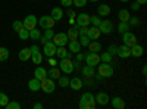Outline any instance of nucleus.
I'll return each instance as SVG.
<instances>
[{
  "mask_svg": "<svg viewBox=\"0 0 147 109\" xmlns=\"http://www.w3.org/2000/svg\"><path fill=\"white\" fill-rule=\"evenodd\" d=\"M99 74L103 77V78H109L113 75V66L112 64H107V62H103V64H99Z\"/></svg>",
  "mask_w": 147,
  "mask_h": 109,
  "instance_id": "obj_3",
  "label": "nucleus"
},
{
  "mask_svg": "<svg viewBox=\"0 0 147 109\" xmlns=\"http://www.w3.org/2000/svg\"><path fill=\"white\" fill-rule=\"evenodd\" d=\"M122 41H124V44L128 46V47H132V46H136V44L138 43L136 34H132V32H129V31H127V32L122 34Z\"/></svg>",
  "mask_w": 147,
  "mask_h": 109,
  "instance_id": "obj_5",
  "label": "nucleus"
},
{
  "mask_svg": "<svg viewBox=\"0 0 147 109\" xmlns=\"http://www.w3.org/2000/svg\"><path fill=\"white\" fill-rule=\"evenodd\" d=\"M82 86H84V81H82L80 77H74V78L69 80V87H71L72 90H81Z\"/></svg>",
  "mask_w": 147,
  "mask_h": 109,
  "instance_id": "obj_14",
  "label": "nucleus"
},
{
  "mask_svg": "<svg viewBox=\"0 0 147 109\" xmlns=\"http://www.w3.org/2000/svg\"><path fill=\"white\" fill-rule=\"evenodd\" d=\"M68 40H78V25H71L68 30Z\"/></svg>",
  "mask_w": 147,
  "mask_h": 109,
  "instance_id": "obj_18",
  "label": "nucleus"
},
{
  "mask_svg": "<svg viewBox=\"0 0 147 109\" xmlns=\"http://www.w3.org/2000/svg\"><path fill=\"white\" fill-rule=\"evenodd\" d=\"M116 50H118V46H115V44H110V46H109V49H107V52L112 55V56L116 55Z\"/></svg>",
  "mask_w": 147,
  "mask_h": 109,
  "instance_id": "obj_48",
  "label": "nucleus"
},
{
  "mask_svg": "<svg viewBox=\"0 0 147 109\" xmlns=\"http://www.w3.org/2000/svg\"><path fill=\"white\" fill-rule=\"evenodd\" d=\"M99 30H100V32L102 34H110L113 31V24H112V21H109V19H102V22H100V25H99Z\"/></svg>",
  "mask_w": 147,
  "mask_h": 109,
  "instance_id": "obj_11",
  "label": "nucleus"
},
{
  "mask_svg": "<svg viewBox=\"0 0 147 109\" xmlns=\"http://www.w3.org/2000/svg\"><path fill=\"white\" fill-rule=\"evenodd\" d=\"M90 19L91 16L88 14H80L75 16V24L78 27H90Z\"/></svg>",
  "mask_w": 147,
  "mask_h": 109,
  "instance_id": "obj_9",
  "label": "nucleus"
},
{
  "mask_svg": "<svg viewBox=\"0 0 147 109\" xmlns=\"http://www.w3.org/2000/svg\"><path fill=\"white\" fill-rule=\"evenodd\" d=\"M40 86H41V81L37 80L35 77L28 81V89H30L31 91H38V90H40Z\"/></svg>",
  "mask_w": 147,
  "mask_h": 109,
  "instance_id": "obj_20",
  "label": "nucleus"
},
{
  "mask_svg": "<svg viewBox=\"0 0 147 109\" xmlns=\"http://www.w3.org/2000/svg\"><path fill=\"white\" fill-rule=\"evenodd\" d=\"M87 47H88V50H90V52H96V53L102 52V44H100L99 41H96V40H94V41H90Z\"/></svg>",
  "mask_w": 147,
  "mask_h": 109,
  "instance_id": "obj_26",
  "label": "nucleus"
},
{
  "mask_svg": "<svg viewBox=\"0 0 147 109\" xmlns=\"http://www.w3.org/2000/svg\"><path fill=\"white\" fill-rule=\"evenodd\" d=\"M121 2H122V3H128V2H129V0H121Z\"/></svg>",
  "mask_w": 147,
  "mask_h": 109,
  "instance_id": "obj_59",
  "label": "nucleus"
},
{
  "mask_svg": "<svg viewBox=\"0 0 147 109\" xmlns=\"http://www.w3.org/2000/svg\"><path fill=\"white\" fill-rule=\"evenodd\" d=\"M59 64V69L60 72H63V74H72V71H74V64H72V60L69 58H62L60 59V62Z\"/></svg>",
  "mask_w": 147,
  "mask_h": 109,
  "instance_id": "obj_1",
  "label": "nucleus"
},
{
  "mask_svg": "<svg viewBox=\"0 0 147 109\" xmlns=\"http://www.w3.org/2000/svg\"><path fill=\"white\" fill-rule=\"evenodd\" d=\"M57 84H59V87H68L69 86V78L68 75H60L57 78Z\"/></svg>",
  "mask_w": 147,
  "mask_h": 109,
  "instance_id": "obj_31",
  "label": "nucleus"
},
{
  "mask_svg": "<svg viewBox=\"0 0 147 109\" xmlns=\"http://www.w3.org/2000/svg\"><path fill=\"white\" fill-rule=\"evenodd\" d=\"M37 22H38V19H37L34 15H28V16H25V19L22 21V25H24V28H27L30 31V30L37 27Z\"/></svg>",
  "mask_w": 147,
  "mask_h": 109,
  "instance_id": "obj_10",
  "label": "nucleus"
},
{
  "mask_svg": "<svg viewBox=\"0 0 147 109\" xmlns=\"http://www.w3.org/2000/svg\"><path fill=\"white\" fill-rule=\"evenodd\" d=\"M31 58H32V64H35V65H40V64L43 62V53H41V52L32 53Z\"/></svg>",
  "mask_w": 147,
  "mask_h": 109,
  "instance_id": "obj_30",
  "label": "nucleus"
},
{
  "mask_svg": "<svg viewBox=\"0 0 147 109\" xmlns=\"http://www.w3.org/2000/svg\"><path fill=\"white\" fill-rule=\"evenodd\" d=\"M85 59V64L90 65V66H97L102 60H100V53H96V52H88L87 55H84Z\"/></svg>",
  "mask_w": 147,
  "mask_h": 109,
  "instance_id": "obj_2",
  "label": "nucleus"
},
{
  "mask_svg": "<svg viewBox=\"0 0 147 109\" xmlns=\"http://www.w3.org/2000/svg\"><path fill=\"white\" fill-rule=\"evenodd\" d=\"M52 41H53L57 47L66 46V44H68V35H66V32H57V34H55V35H53Z\"/></svg>",
  "mask_w": 147,
  "mask_h": 109,
  "instance_id": "obj_7",
  "label": "nucleus"
},
{
  "mask_svg": "<svg viewBox=\"0 0 147 109\" xmlns=\"http://www.w3.org/2000/svg\"><path fill=\"white\" fill-rule=\"evenodd\" d=\"M147 74V68L146 66H143V75H146Z\"/></svg>",
  "mask_w": 147,
  "mask_h": 109,
  "instance_id": "obj_58",
  "label": "nucleus"
},
{
  "mask_svg": "<svg viewBox=\"0 0 147 109\" xmlns=\"http://www.w3.org/2000/svg\"><path fill=\"white\" fill-rule=\"evenodd\" d=\"M146 2L147 0H137V3H140V5H146Z\"/></svg>",
  "mask_w": 147,
  "mask_h": 109,
  "instance_id": "obj_57",
  "label": "nucleus"
},
{
  "mask_svg": "<svg viewBox=\"0 0 147 109\" xmlns=\"http://www.w3.org/2000/svg\"><path fill=\"white\" fill-rule=\"evenodd\" d=\"M7 59H9V50L6 47H0V62L7 60Z\"/></svg>",
  "mask_w": 147,
  "mask_h": 109,
  "instance_id": "obj_36",
  "label": "nucleus"
},
{
  "mask_svg": "<svg viewBox=\"0 0 147 109\" xmlns=\"http://www.w3.org/2000/svg\"><path fill=\"white\" fill-rule=\"evenodd\" d=\"M9 102V97H7V96L5 94V93H0V106H6V103Z\"/></svg>",
  "mask_w": 147,
  "mask_h": 109,
  "instance_id": "obj_44",
  "label": "nucleus"
},
{
  "mask_svg": "<svg viewBox=\"0 0 147 109\" xmlns=\"http://www.w3.org/2000/svg\"><path fill=\"white\" fill-rule=\"evenodd\" d=\"M109 102L112 103V106L115 109H124L125 108V102H124V99H121V97H113V99H110Z\"/></svg>",
  "mask_w": 147,
  "mask_h": 109,
  "instance_id": "obj_24",
  "label": "nucleus"
},
{
  "mask_svg": "<svg viewBox=\"0 0 147 109\" xmlns=\"http://www.w3.org/2000/svg\"><path fill=\"white\" fill-rule=\"evenodd\" d=\"M68 47H69V52H72V53L81 52V44H80L78 40H71L69 44H68Z\"/></svg>",
  "mask_w": 147,
  "mask_h": 109,
  "instance_id": "obj_23",
  "label": "nucleus"
},
{
  "mask_svg": "<svg viewBox=\"0 0 147 109\" xmlns=\"http://www.w3.org/2000/svg\"><path fill=\"white\" fill-rule=\"evenodd\" d=\"M90 99H94V96L90 93V91H87V93H84L82 96H81V99H80V102H85V100H90Z\"/></svg>",
  "mask_w": 147,
  "mask_h": 109,
  "instance_id": "obj_46",
  "label": "nucleus"
},
{
  "mask_svg": "<svg viewBox=\"0 0 147 109\" xmlns=\"http://www.w3.org/2000/svg\"><path fill=\"white\" fill-rule=\"evenodd\" d=\"M80 108L81 109H94L96 108V100L90 99V100H85V102H80Z\"/></svg>",
  "mask_w": 147,
  "mask_h": 109,
  "instance_id": "obj_27",
  "label": "nucleus"
},
{
  "mask_svg": "<svg viewBox=\"0 0 147 109\" xmlns=\"http://www.w3.org/2000/svg\"><path fill=\"white\" fill-rule=\"evenodd\" d=\"M90 41L91 40L87 37V35H80V44H81V47H87Z\"/></svg>",
  "mask_w": 147,
  "mask_h": 109,
  "instance_id": "obj_39",
  "label": "nucleus"
},
{
  "mask_svg": "<svg viewBox=\"0 0 147 109\" xmlns=\"http://www.w3.org/2000/svg\"><path fill=\"white\" fill-rule=\"evenodd\" d=\"M40 90H43L44 93H53L55 90H56V84H55V80L53 78H44L43 81H41V86H40Z\"/></svg>",
  "mask_w": 147,
  "mask_h": 109,
  "instance_id": "obj_4",
  "label": "nucleus"
},
{
  "mask_svg": "<svg viewBox=\"0 0 147 109\" xmlns=\"http://www.w3.org/2000/svg\"><path fill=\"white\" fill-rule=\"evenodd\" d=\"M47 75H50V78H53V80H57L60 77V69L56 66H52L50 71H47Z\"/></svg>",
  "mask_w": 147,
  "mask_h": 109,
  "instance_id": "obj_29",
  "label": "nucleus"
},
{
  "mask_svg": "<svg viewBox=\"0 0 147 109\" xmlns=\"http://www.w3.org/2000/svg\"><path fill=\"white\" fill-rule=\"evenodd\" d=\"M112 55H110L109 52H102L100 53V60L102 62H107V64H112Z\"/></svg>",
  "mask_w": 147,
  "mask_h": 109,
  "instance_id": "obj_33",
  "label": "nucleus"
},
{
  "mask_svg": "<svg viewBox=\"0 0 147 109\" xmlns=\"http://www.w3.org/2000/svg\"><path fill=\"white\" fill-rule=\"evenodd\" d=\"M129 24L128 22H119V25H118V31L121 32V34H124V32H127V31H129Z\"/></svg>",
  "mask_w": 147,
  "mask_h": 109,
  "instance_id": "obj_35",
  "label": "nucleus"
},
{
  "mask_svg": "<svg viewBox=\"0 0 147 109\" xmlns=\"http://www.w3.org/2000/svg\"><path fill=\"white\" fill-rule=\"evenodd\" d=\"M5 108L6 109H19L21 108V103H18V102H7Z\"/></svg>",
  "mask_w": 147,
  "mask_h": 109,
  "instance_id": "obj_43",
  "label": "nucleus"
},
{
  "mask_svg": "<svg viewBox=\"0 0 147 109\" xmlns=\"http://www.w3.org/2000/svg\"><path fill=\"white\" fill-rule=\"evenodd\" d=\"M32 108H34V109H43V105H41V103H35Z\"/></svg>",
  "mask_w": 147,
  "mask_h": 109,
  "instance_id": "obj_55",
  "label": "nucleus"
},
{
  "mask_svg": "<svg viewBox=\"0 0 147 109\" xmlns=\"http://www.w3.org/2000/svg\"><path fill=\"white\" fill-rule=\"evenodd\" d=\"M116 55L121 58V59H127L131 56V47L125 46V44H122L121 47H118V50H116Z\"/></svg>",
  "mask_w": 147,
  "mask_h": 109,
  "instance_id": "obj_13",
  "label": "nucleus"
},
{
  "mask_svg": "<svg viewBox=\"0 0 147 109\" xmlns=\"http://www.w3.org/2000/svg\"><path fill=\"white\" fill-rule=\"evenodd\" d=\"M53 35H55V32H53L52 28H46V30H44V35H43V37H46L47 40H52Z\"/></svg>",
  "mask_w": 147,
  "mask_h": 109,
  "instance_id": "obj_41",
  "label": "nucleus"
},
{
  "mask_svg": "<svg viewBox=\"0 0 147 109\" xmlns=\"http://www.w3.org/2000/svg\"><path fill=\"white\" fill-rule=\"evenodd\" d=\"M81 74L85 77V78H93V75L96 74L94 72V66H90V65H85L81 68Z\"/></svg>",
  "mask_w": 147,
  "mask_h": 109,
  "instance_id": "obj_19",
  "label": "nucleus"
},
{
  "mask_svg": "<svg viewBox=\"0 0 147 109\" xmlns=\"http://www.w3.org/2000/svg\"><path fill=\"white\" fill-rule=\"evenodd\" d=\"M19 59L22 60V62H25V60H30L31 59V52H30V47H28V49H27V47H25V49H21V52H19Z\"/></svg>",
  "mask_w": 147,
  "mask_h": 109,
  "instance_id": "obj_25",
  "label": "nucleus"
},
{
  "mask_svg": "<svg viewBox=\"0 0 147 109\" xmlns=\"http://www.w3.org/2000/svg\"><path fill=\"white\" fill-rule=\"evenodd\" d=\"M60 5L63 7H71L72 6V0H60Z\"/></svg>",
  "mask_w": 147,
  "mask_h": 109,
  "instance_id": "obj_49",
  "label": "nucleus"
},
{
  "mask_svg": "<svg viewBox=\"0 0 147 109\" xmlns=\"http://www.w3.org/2000/svg\"><path fill=\"white\" fill-rule=\"evenodd\" d=\"M43 46H44L43 52H44V56H46V58H52V56H55V55H56V49H57V46H56L52 40H50V41H47V43H44Z\"/></svg>",
  "mask_w": 147,
  "mask_h": 109,
  "instance_id": "obj_8",
  "label": "nucleus"
},
{
  "mask_svg": "<svg viewBox=\"0 0 147 109\" xmlns=\"http://www.w3.org/2000/svg\"><path fill=\"white\" fill-rule=\"evenodd\" d=\"M34 77H35L37 80L43 81V80L47 77V69H44V68L40 66V65H37V68H35V71H34Z\"/></svg>",
  "mask_w": 147,
  "mask_h": 109,
  "instance_id": "obj_15",
  "label": "nucleus"
},
{
  "mask_svg": "<svg viewBox=\"0 0 147 109\" xmlns=\"http://www.w3.org/2000/svg\"><path fill=\"white\" fill-rule=\"evenodd\" d=\"M37 24H38L41 28L46 30V28H53L55 24H56V21H55L50 15H44V16H41V18L38 19V22H37Z\"/></svg>",
  "mask_w": 147,
  "mask_h": 109,
  "instance_id": "obj_6",
  "label": "nucleus"
},
{
  "mask_svg": "<svg viewBox=\"0 0 147 109\" xmlns=\"http://www.w3.org/2000/svg\"><path fill=\"white\" fill-rule=\"evenodd\" d=\"M97 14H99V16H109L110 14V6L109 5H99V7H97Z\"/></svg>",
  "mask_w": 147,
  "mask_h": 109,
  "instance_id": "obj_22",
  "label": "nucleus"
},
{
  "mask_svg": "<svg viewBox=\"0 0 147 109\" xmlns=\"http://www.w3.org/2000/svg\"><path fill=\"white\" fill-rule=\"evenodd\" d=\"M129 12L127 10V9H121L119 12H118V18H119V21L121 22H127L128 19H129Z\"/></svg>",
  "mask_w": 147,
  "mask_h": 109,
  "instance_id": "obj_28",
  "label": "nucleus"
},
{
  "mask_svg": "<svg viewBox=\"0 0 147 109\" xmlns=\"http://www.w3.org/2000/svg\"><path fill=\"white\" fill-rule=\"evenodd\" d=\"M88 2H99V0H88Z\"/></svg>",
  "mask_w": 147,
  "mask_h": 109,
  "instance_id": "obj_60",
  "label": "nucleus"
},
{
  "mask_svg": "<svg viewBox=\"0 0 147 109\" xmlns=\"http://www.w3.org/2000/svg\"><path fill=\"white\" fill-rule=\"evenodd\" d=\"M30 52H31V55H32V53H37V52H40V49H38V46H35V44H32V46L30 47Z\"/></svg>",
  "mask_w": 147,
  "mask_h": 109,
  "instance_id": "obj_50",
  "label": "nucleus"
},
{
  "mask_svg": "<svg viewBox=\"0 0 147 109\" xmlns=\"http://www.w3.org/2000/svg\"><path fill=\"white\" fill-rule=\"evenodd\" d=\"M127 22L129 24V27H137V25H140V19H138V16H129V19H128Z\"/></svg>",
  "mask_w": 147,
  "mask_h": 109,
  "instance_id": "obj_38",
  "label": "nucleus"
},
{
  "mask_svg": "<svg viewBox=\"0 0 147 109\" xmlns=\"http://www.w3.org/2000/svg\"><path fill=\"white\" fill-rule=\"evenodd\" d=\"M144 55V47L141 46V44H136V46H132L131 47V56H134V58H141Z\"/></svg>",
  "mask_w": 147,
  "mask_h": 109,
  "instance_id": "obj_17",
  "label": "nucleus"
},
{
  "mask_svg": "<svg viewBox=\"0 0 147 109\" xmlns=\"http://www.w3.org/2000/svg\"><path fill=\"white\" fill-rule=\"evenodd\" d=\"M56 59H53V56L52 58H49V65H50V66H56Z\"/></svg>",
  "mask_w": 147,
  "mask_h": 109,
  "instance_id": "obj_52",
  "label": "nucleus"
},
{
  "mask_svg": "<svg viewBox=\"0 0 147 109\" xmlns=\"http://www.w3.org/2000/svg\"><path fill=\"white\" fill-rule=\"evenodd\" d=\"M18 35H19L21 40H27V39H30V31H28L27 28H22V30L18 32Z\"/></svg>",
  "mask_w": 147,
  "mask_h": 109,
  "instance_id": "obj_37",
  "label": "nucleus"
},
{
  "mask_svg": "<svg viewBox=\"0 0 147 109\" xmlns=\"http://www.w3.org/2000/svg\"><path fill=\"white\" fill-rule=\"evenodd\" d=\"M100 22H102L100 16H91V19H90V24H93V27H99Z\"/></svg>",
  "mask_w": 147,
  "mask_h": 109,
  "instance_id": "obj_45",
  "label": "nucleus"
},
{
  "mask_svg": "<svg viewBox=\"0 0 147 109\" xmlns=\"http://www.w3.org/2000/svg\"><path fill=\"white\" fill-rule=\"evenodd\" d=\"M94 100H96V103H97V105H100V106H106V105L109 103L110 97H109V94H107V93L100 91L97 96H94Z\"/></svg>",
  "mask_w": 147,
  "mask_h": 109,
  "instance_id": "obj_12",
  "label": "nucleus"
},
{
  "mask_svg": "<svg viewBox=\"0 0 147 109\" xmlns=\"http://www.w3.org/2000/svg\"><path fill=\"white\" fill-rule=\"evenodd\" d=\"M88 27H78V37L80 35H87Z\"/></svg>",
  "mask_w": 147,
  "mask_h": 109,
  "instance_id": "obj_47",
  "label": "nucleus"
},
{
  "mask_svg": "<svg viewBox=\"0 0 147 109\" xmlns=\"http://www.w3.org/2000/svg\"><path fill=\"white\" fill-rule=\"evenodd\" d=\"M12 28H13L16 32H19V31L24 28V25H22L21 21H13V24H12Z\"/></svg>",
  "mask_w": 147,
  "mask_h": 109,
  "instance_id": "obj_42",
  "label": "nucleus"
},
{
  "mask_svg": "<svg viewBox=\"0 0 147 109\" xmlns=\"http://www.w3.org/2000/svg\"><path fill=\"white\" fill-rule=\"evenodd\" d=\"M84 59V53H81V52H78L77 53V60H80V62H81V60Z\"/></svg>",
  "mask_w": 147,
  "mask_h": 109,
  "instance_id": "obj_54",
  "label": "nucleus"
},
{
  "mask_svg": "<svg viewBox=\"0 0 147 109\" xmlns=\"http://www.w3.org/2000/svg\"><path fill=\"white\" fill-rule=\"evenodd\" d=\"M50 16L57 22V21H60L63 18V10H62V7H53L52 9V14H50Z\"/></svg>",
  "mask_w": 147,
  "mask_h": 109,
  "instance_id": "obj_21",
  "label": "nucleus"
},
{
  "mask_svg": "<svg viewBox=\"0 0 147 109\" xmlns=\"http://www.w3.org/2000/svg\"><path fill=\"white\" fill-rule=\"evenodd\" d=\"M100 35H102V32H100L99 27H91V28H88V31H87V37H88L90 40H97Z\"/></svg>",
  "mask_w": 147,
  "mask_h": 109,
  "instance_id": "obj_16",
  "label": "nucleus"
},
{
  "mask_svg": "<svg viewBox=\"0 0 147 109\" xmlns=\"http://www.w3.org/2000/svg\"><path fill=\"white\" fill-rule=\"evenodd\" d=\"M69 24L71 25H75V18H69Z\"/></svg>",
  "mask_w": 147,
  "mask_h": 109,
  "instance_id": "obj_56",
  "label": "nucleus"
},
{
  "mask_svg": "<svg viewBox=\"0 0 147 109\" xmlns=\"http://www.w3.org/2000/svg\"><path fill=\"white\" fill-rule=\"evenodd\" d=\"M68 50L65 49V46H62V47H57V49H56V55L55 56H57V58H60V59H62V58H68Z\"/></svg>",
  "mask_w": 147,
  "mask_h": 109,
  "instance_id": "obj_32",
  "label": "nucleus"
},
{
  "mask_svg": "<svg viewBox=\"0 0 147 109\" xmlns=\"http://www.w3.org/2000/svg\"><path fill=\"white\" fill-rule=\"evenodd\" d=\"M88 0H72V5L75 7H84L85 5H87Z\"/></svg>",
  "mask_w": 147,
  "mask_h": 109,
  "instance_id": "obj_40",
  "label": "nucleus"
},
{
  "mask_svg": "<svg viewBox=\"0 0 147 109\" xmlns=\"http://www.w3.org/2000/svg\"><path fill=\"white\" fill-rule=\"evenodd\" d=\"M140 6H141V5L136 2V3H132V5H131V9H132V10H138V9H140Z\"/></svg>",
  "mask_w": 147,
  "mask_h": 109,
  "instance_id": "obj_53",
  "label": "nucleus"
},
{
  "mask_svg": "<svg viewBox=\"0 0 147 109\" xmlns=\"http://www.w3.org/2000/svg\"><path fill=\"white\" fill-rule=\"evenodd\" d=\"M41 37V31L38 30V28H32V30H30V39H32V40H38Z\"/></svg>",
  "mask_w": 147,
  "mask_h": 109,
  "instance_id": "obj_34",
  "label": "nucleus"
},
{
  "mask_svg": "<svg viewBox=\"0 0 147 109\" xmlns=\"http://www.w3.org/2000/svg\"><path fill=\"white\" fill-rule=\"evenodd\" d=\"M66 14H68L69 18H75V16H77V15H75V12H74L71 7H68V12H66Z\"/></svg>",
  "mask_w": 147,
  "mask_h": 109,
  "instance_id": "obj_51",
  "label": "nucleus"
}]
</instances>
